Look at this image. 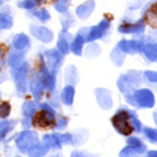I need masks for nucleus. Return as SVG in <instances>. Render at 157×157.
I'll return each instance as SVG.
<instances>
[{
	"label": "nucleus",
	"instance_id": "obj_20",
	"mask_svg": "<svg viewBox=\"0 0 157 157\" xmlns=\"http://www.w3.org/2000/svg\"><path fill=\"white\" fill-rule=\"evenodd\" d=\"M60 102L64 107H72L74 101H75V86L74 85H63V88L60 90Z\"/></svg>",
	"mask_w": 157,
	"mask_h": 157
},
{
	"label": "nucleus",
	"instance_id": "obj_26",
	"mask_svg": "<svg viewBox=\"0 0 157 157\" xmlns=\"http://www.w3.org/2000/svg\"><path fill=\"white\" fill-rule=\"evenodd\" d=\"M14 25V17H13L10 8H0V33L5 30H11Z\"/></svg>",
	"mask_w": 157,
	"mask_h": 157
},
{
	"label": "nucleus",
	"instance_id": "obj_4",
	"mask_svg": "<svg viewBox=\"0 0 157 157\" xmlns=\"http://www.w3.org/2000/svg\"><path fill=\"white\" fill-rule=\"evenodd\" d=\"M58 110L54 109L47 101H41L39 102V110L38 113L33 116V127H39V129H50L54 127L55 120H57Z\"/></svg>",
	"mask_w": 157,
	"mask_h": 157
},
{
	"label": "nucleus",
	"instance_id": "obj_30",
	"mask_svg": "<svg viewBox=\"0 0 157 157\" xmlns=\"http://www.w3.org/2000/svg\"><path fill=\"white\" fill-rule=\"evenodd\" d=\"M126 54L124 52L118 47V46H115L112 50H110V60H112V63L115 64L116 68H120V66H123L124 64V61H126Z\"/></svg>",
	"mask_w": 157,
	"mask_h": 157
},
{
	"label": "nucleus",
	"instance_id": "obj_5",
	"mask_svg": "<svg viewBox=\"0 0 157 157\" xmlns=\"http://www.w3.org/2000/svg\"><path fill=\"white\" fill-rule=\"evenodd\" d=\"M143 85V74L138 69H129L116 78V88L124 96Z\"/></svg>",
	"mask_w": 157,
	"mask_h": 157
},
{
	"label": "nucleus",
	"instance_id": "obj_46",
	"mask_svg": "<svg viewBox=\"0 0 157 157\" xmlns=\"http://www.w3.org/2000/svg\"><path fill=\"white\" fill-rule=\"evenodd\" d=\"M143 157H157V149H151V151H146V154Z\"/></svg>",
	"mask_w": 157,
	"mask_h": 157
},
{
	"label": "nucleus",
	"instance_id": "obj_1",
	"mask_svg": "<svg viewBox=\"0 0 157 157\" xmlns=\"http://www.w3.org/2000/svg\"><path fill=\"white\" fill-rule=\"evenodd\" d=\"M110 121H112L113 129L123 137H129L132 134H141L143 123L140 121L135 109L120 107L115 112Z\"/></svg>",
	"mask_w": 157,
	"mask_h": 157
},
{
	"label": "nucleus",
	"instance_id": "obj_39",
	"mask_svg": "<svg viewBox=\"0 0 157 157\" xmlns=\"http://www.w3.org/2000/svg\"><path fill=\"white\" fill-rule=\"evenodd\" d=\"M60 140H61V145L63 146H74V141H72V134L71 132H60Z\"/></svg>",
	"mask_w": 157,
	"mask_h": 157
},
{
	"label": "nucleus",
	"instance_id": "obj_11",
	"mask_svg": "<svg viewBox=\"0 0 157 157\" xmlns=\"http://www.w3.org/2000/svg\"><path fill=\"white\" fill-rule=\"evenodd\" d=\"M38 72H39V77L43 80V85H44V91L49 94H54L57 93V85H58V74L52 72L46 64L39 63L38 66Z\"/></svg>",
	"mask_w": 157,
	"mask_h": 157
},
{
	"label": "nucleus",
	"instance_id": "obj_29",
	"mask_svg": "<svg viewBox=\"0 0 157 157\" xmlns=\"http://www.w3.org/2000/svg\"><path fill=\"white\" fill-rule=\"evenodd\" d=\"M49 152H50V151L47 149V146L44 145L41 140H39L36 145H33L25 154H27V157H47Z\"/></svg>",
	"mask_w": 157,
	"mask_h": 157
},
{
	"label": "nucleus",
	"instance_id": "obj_44",
	"mask_svg": "<svg viewBox=\"0 0 157 157\" xmlns=\"http://www.w3.org/2000/svg\"><path fill=\"white\" fill-rule=\"evenodd\" d=\"M141 6H143V0H137V2H135V3H129V5H127V10L134 13V11H137V10H140Z\"/></svg>",
	"mask_w": 157,
	"mask_h": 157
},
{
	"label": "nucleus",
	"instance_id": "obj_8",
	"mask_svg": "<svg viewBox=\"0 0 157 157\" xmlns=\"http://www.w3.org/2000/svg\"><path fill=\"white\" fill-rule=\"evenodd\" d=\"M39 141V135L33 129H22L14 135V146L21 154H25L33 145Z\"/></svg>",
	"mask_w": 157,
	"mask_h": 157
},
{
	"label": "nucleus",
	"instance_id": "obj_45",
	"mask_svg": "<svg viewBox=\"0 0 157 157\" xmlns=\"http://www.w3.org/2000/svg\"><path fill=\"white\" fill-rule=\"evenodd\" d=\"M47 157H63V152L61 151H52L47 154Z\"/></svg>",
	"mask_w": 157,
	"mask_h": 157
},
{
	"label": "nucleus",
	"instance_id": "obj_43",
	"mask_svg": "<svg viewBox=\"0 0 157 157\" xmlns=\"http://www.w3.org/2000/svg\"><path fill=\"white\" fill-rule=\"evenodd\" d=\"M21 127L22 129H33V118H29V116H21Z\"/></svg>",
	"mask_w": 157,
	"mask_h": 157
},
{
	"label": "nucleus",
	"instance_id": "obj_10",
	"mask_svg": "<svg viewBox=\"0 0 157 157\" xmlns=\"http://www.w3.org/2000/svg\"><path fill=\"white\" fill-rule=\"evenodd\" d=\"M29 33L32 38H35L36 41H39L41 44H50L54 43L55 39V35L52 32L47 25L44 24H38V22H33L29 25Z\"/></svg>",
	"mask_w": 157,
	"mask_h": 157
},
{
	"label": "nucleus",
	"instance_id": "obj_33",
	"mask_svg": "<svg viewBox=\"0 0 157 157\" xmlns=\"http://www.w3.org/2000/svg\"><path fill=\"white\" fill-rule=\"evenodd\" d=\"M141 135H143V138H146V141L152 143V145H157V127L143 126Z\"/></svg>",
	"mask_w": 157,
	"mask_h": 157
},
{
	"label": "nucleus",
	"instance_id": "obj_2",
	"mask_svg": "<svg viewBox=\"0 0 157 157\" xmlns=\"http://www.w3.org/2000/svg\"><path fill=\"white\" fill-rule=\"evenodd\" d=\"M124 101L129 105H132L135 110L137 109L148 110L155 105V94L152 93L151 88L140 86V88H135L134 91H130V93L124 94Z\"/></svg>",
	"mask_w": 157,
	"mask_h": 157
},
{
	"label": "nucleus",
	"instance_id": "obj_51",
	"mask_svg": "<svg viewBox=\"0 0 157 157\" xmlns=\"http://www.w3.org/2000/svg\"><path fill=\"white\" fill-rule=\"evenodd\" d=\"M155 13H157V3H155Z\"/></svg>",
	"mask_w": 157,
	"mask_h": 157
},
{
	"label": "nucleus",
	"instance_id": "obj_37",
	"mask_svg": "<svg viewBox=\"0 0 157 157\" xmlns=\"http://www.w3.org/2000/svg\"><path fill=\"white\" fill-rule=\"evenodd\" d=\"M72 3V0H54V3H52V8H54L57 13H66L69 11V6Z\"/></svg>",
	"mask_w": 157,
	"mask_h": 157
},
{
	"label": "nucleus",
	"instance_id": "obj_42",
	"mask_svg": "<svg viewBox=\"0 0 157 157\" xmlns=\"http://www.w3.org/2000/svg\"><path fill=\"white\" fill-rule=\"evenodd\" d=\"M69 157H99V155L91 154L90 151H83V149H74V151H71Z\"/></svg>",
	"mask_w": 157,
	"mask_h": 157
},
{
	"label": "nucleus",
	"instance_id": "obj_23",
	"mask_svg": "<svg viewBox=\"0 0 157 157\" xmlns=\"http://www.w3.org/2000/svg\"><path fill=\"white\" fill-rule=\"evenodd\" d=\"M63 80H64V85H77L80 77H78V69L75 64H68L63 71Z\"/></svg>",
	"mask_w": 157,
	"mask_h": 157
},
{
	"label": "nucleus",
	"instance_id": "obj_14",
	"mask_svg": "<svg viewBox=\"0 0 157 157\" xmlns=\"http://www.w3.org/2000/svg\"><path fill=\"white\" fill-rule=\"evenodd\" d=\"M10 49L19 50V52H22V54L27 55L29 50L32 49V38H30V35H27V33L13 35L11 39H10Z\"/></svg>",
	"mask_w": 157,
	"mask_h": 157
},
{
	"label": "nucleus",
	"instance_id": "obj_16",
	"mask_svg": "<svg viewBox=\"0 0 157 157\" xmlns=\"http://www.w3.org/2000/svg\"><path fill=\"white\" fill-rule=\"evenodd\" d=\"M94 98H96L99 109L110 110L113 107V96H112V91L109 88H104V86L94 88Z\"/></svg>",
	"mask_w": 157,
	"mask_h": 157
},
{
	"label": "nucleus",
	"instance_id": "obj_41",
	"mask_svg": "<svg viewBox=\"0 0 157 157\" xmlns=\"http://www.w3.org/2000/svg\"><path fill=\"white\" fill-rule=\"evenodd\" d=\"M6 52L8 49L5 46H0V72H3L6 68Z\"/></svg>",
	"mask_w": 157,
	"mask_h": 157
},
{
	"label": "nucleus",
	"instance_id": "obj_27",
	"mask_svg": "<svg viewBox=\"0 0 157 157\" xmlns=\"http://www.w3.org/2000/svg\"><path fill=\"white\" fill-rule=\"evenodd\" d=\"M86 41L82 38V36H78L77 33L74 35V38L71 39V46H69V54L75 55V57H82L83 54V47H85Z\"/></svg>",
	"mask_w": 157,
	"mask_h": 157
},
{
	"label": "nucleus",
	"instance_id": "obj_35",
	"mask_svg": "<svg viewBox=\"0 0 157 157\" xmlns=\"http://www.w3.org/2000/svg\"><path fill=\"white\" fill-rule=\"evenodd\" d=\"M72 134V141H74V146H80L86 141L88 138V130L86 129H77L75 132H71Z\"/></svg>",
	"mask_w": 157,
	"mask_h": 157
},
{
	"label": "nucleus",
	"instance_id": "obj_17",
	"mask_svg": "<svg viewBox=\"0 0 157 157\" xmlns=\"http://www.w3.org/2000/svg\"><path fill=\"white\" fill-rule=\"evenodd\" d=\"M94 8H96V0H83L82 3H78L75 6L74 16L78 21H86L94 13Z\"/></svg>",
	"mask_w": 157,
	"mask_h": 157
},
{
	"label": "nucleus",
	"instance_id": "obj_19",
	"mask_svg": "<svg viewBox=\"0 0 157 157\" xmlns=\"http://www.w3.org/2000/svg\"><path fill=\"white\" fill-rule=\"evenodd\" d=\"M41 141L47 146V149L52 152V151H61L63 149V145H61V140H60V132H47L41 137Z\"/></svg>",
	"mask_w": 157,
	"mask_h": 157
},
{
	"label": "nucleus",
	"instance_id": "obj_36",
	"mask_svg": "<svg viewBox=\"0 0 157 157\" xmlns=\"http://www.w3.org/2000/svg\"><path fill=\"white\" fill-rule=\"evenodd\" d=\"M39 3H41V0H19V2L16 3V6L19 10H24L25 13H29V11L38 8Z\"/></svg>",
	"mask_w": 157,
	"mask_h": 157
},
{
	"label": "nucleus",
	"instance_id": "obj_28",
	"mask_svg": "<svg viewBox=\"0 0 157 157\" xmlns=\"http://www.w3.org/2000/svg\"><path fill=\"white\" fill-rule=\"evenodd\" d=\"M101 46L98 44V41H93V43H86L85 47H83V54L82 57L88 58V60H93V58H98L101 55Z\"/></svg>",
	"mask_w": 157,
	"mask_h": 157
},
{
	"label": "nucleus",
	"instance_id": "obj_7",
	"mask_svg": "<svg viewBox=\"0 0 157 157\" xmlns=\"http://www.w3.org/2000/svg\"><path fill=\"white\" fill-rule=\"evenodd\" d=\"M38 60H39V63L46 64V66L55 74L60 72V69L63 68V63H64V57L57 49H43L38 54Z\"/></svg>",
	"mask_w": 157,
	"mask_h": 157
},
{
	"label": "nucleus",
	"instance_id": "obj_31",
	"mask_svg": "<svg viewBox=\"0 0 157 157\" xmlns=\"http://www.w3.org/2000/svg\"><path fill=\"white\" fill-rule=\"evenodd\" d=\"M74 24H75L74 13L71 14L69 11H66V13H61L60 14V25H61L63 30H69L71 27H74Z\"/></svg>",
	"mask_w": 157,
	"mask_h": 157
},
{
	"label": "nucleus",
	"instance_id": "obj_12",
	"mask_svg": "<svg viewBox=\"0 0 157 157\" xmlns=\"http://www.w3.org/2000/svg\"><path fill=\"white\" fill-rule=\"evenodd\" d=\"M115 46H118L126 55H140V50L143 46V35L137 38H123Z\"/></svg>",
	"mask_w": 157,
	"mask_h": 157
},
{
	"label": "nucleus",
	"instance_id": "obj_32",
	"mask_svg": "<svg viewBox=\"0 0 157 157\" xmlns=\"http://www.w3.org/2000/svg\"><path fill=\"white\" fill-rule=\"evenodd\" d=\"M141 74H143V82L149 88H157V71L146 69V71H141Z\"/></svg>",
	"mask_w": 157,
	"mask_h": 157
},
{
	"label": "nucleus",
	"instance_id": "obj_3",
	"mask_svg": "<svg viewBox=\"0 0 157 157\" xmlns=\"http://www.w3.org/2000/svg\"><path fill=\"white\" fill-rule=\"evenodd\" d=\"M30 63L25 60L21 66L14 68V69H10V75L14 82V91H16V96L17 98H25L27 96V91H29V78H30Z\"/></svg>",
	"mask_w": 157,
	"mask_h": 157
},
{
	"label": "nucleus",
	"instance_id": "obj_40",
	"mask_svg": "<svg viewBox=\"0 0 157 157\" xmlns=\"http://www.w3.org/2000/svg\"><path fill=\"white\" fill-rule=\"evenodd\" d=\"M126 145H132V146H143V145H145V141H143L140 137H137V135H129V137H126Z\"/></svg>",
	"mask_w": 157,
	"mask_h": 157
},
{
	"label": "nucleus",
	"instance_id": "obj_6",
	"mask_svg": "<svg viewBox=\"0 0 157 157\" xmlns=\"http://www.w3.org/2000/svg\"><path fill=\"white\" fill-rule=\"evenodd\" d=\"M146 32V21L143 17H132L130 14H126L123 21L118 25V33L121 35H130V36H141Z\"/></svg>",
	"mask_w": 157,
	"mask_h": 157
},
{
	"label": "nucleus",
	"instance_id": "obj_38",
	"mask_svg": "<svg viewBox=\"0 0 157 157\" xmlns=\"http://www.w3.org/2000/svg\"><path fill=\"white\" fill-rule=\"evenodd\" d=\"M11 115V104L8 101H0V120H5V118H10Z\"/></svg>",
	"mask_w": 157,
	"mask_h": 157
},
{
	"label": "nucleus",
	"instance_id": "obj_18",
	"mask_svg": "<svg viewBox=\"0 0 157 157\" xmlns=\"http://www.w3.org/2000/svg\"><path fill=\"white\" fill-rule=\"evenodd\" d=\"M74 38V35H71L69 30H60L58 32V36H57V44H55V49L60 52L63 57H66L69 54V46H71V39Z\"/></svg>",
	"mask_w": 157,
	"mask_h": 157
},
{
	"label": "nucleus",
	"instance_id": "obj_21",
	"mask_svg": "<svg viewBox=\"0 0 157 157\" xmlns=\"http://www.w3.org/2000/svg\"><path fill=\"white\" fill-rule=\"evenodd\" d=\"M24 61H25V54H22L19 50H14V49H8V52H6V68L8 69H14V68L21 66Z\"/></svg>",
	"mask_w": 157,
	"mask_h": 157
},
{
	"label": "nucleus",
	"instance_id": "obj_47",
	"mask_svg": "<svg viewBox=\"0 0 157 157\" xmlns=\"http://www.w3.org/2000/svg\"><path fill=\"white\" fill-rule=\"evenodd\" d=\"M152 121H154V124L157 126V112H152Z\"/></svg>",
	"mask_w": 157,
	"mask_h": 157
},
{
	"label": "nucleus",
	"instance_id": "obj_13",
	"mask_svg": "<svg viewBox=\"0 0 157 157\" xmlns=\"http://www.w3.org/2000/svg\"><path fill=\"white\" fill-rule=\"evenodd\" d=\"M29 93L32 94L33 99L36 101H41L43 96H44V85H43V80L41 77H39V72L38 69L32 71L30 72V78H29Z\"/></svg>",
	"mask_w": 157,
	"mask_h": 157
},
{
	"label": "nucleus",
	"instance_id": "obj_34",
	"mask_svg": "<svg viewBox=\"0 0 157 157\" xmlns=\"http://www.w3.org/2000/svg\"><path fill=\"white\" fill-rule=\"evenodd\" d=\"M69 126V118L64 116L61 113L57 115V120H55V124H54V130L55 132H64Z\"/></svg>",
	"mask_w": 157,
	"mask_h": 157
},
{
	"label": "nucleus",
	"instance_id": "obj_48",
	"mask_svg": "<svg viewBox=\"0 0 157 157\" xmlns=\"http://www.w3.org/2000/svg\"><path fill=\"white\" fill-rule=\"evenodd\" d=\"M13 157H22V155L21 154H16V155H13Z\"/></svg>",
	"mask_w": 157,
	"mask_h": 157
},
{
	"label": "nucleus",
	"instance_id": "obj_9",
	"mask_svg": "<svg viewBox=\"0 0 157 157\" xmlns=\"http://www.w3.org/2000/svg\"><path fill=\"white\" fill-rule=\"evenodd\" d=\"M112 30V19L110 17H102L96 25H88V33H86V43L99 41L110 35Z\"/></svg>",
	"mask_w": 157,
	"mask_h": 157
},
{
	"label": "nucleus",
	"instance_id": "obj_24",
	"mask_svg": "<svg viewBox=\"0 0 157 157\" xmlns=\"http://www.w3.org/2000/svg\"><path fill=\"white\" fill-rule=\"evenodd\" d=\"M148 148L146 145H143V146H132V145H126L120 154H118V157H143L146 154Z\"/></svg>",
	"mask_w": 157,
	"mask_h": 157
},
{
	"label": "nucleus",
	"instance_id": "obj_50",
	"mask_svg": "<svg viewBox=\"0 0 157 157\" xmlns=\"http://www.w3.org/2000/svg\"><path fill=\"white\" fill-rule=\"evenodd\" d=\"M0 101H2V93H0Z\"/></svg>",
	"mask_w": 157,
	"mask_h": 157
},
{
	"label": "nucleus",
	"instance_id": "obj_49",
	"mask_svg": "<svg viewBox=\"0 0 157 157\" xmlns=\"http://www.w3.org/2000/svg\"><path fill=\"white\" fill-rule=\"evenodd\" d=\"M0 2H2V3H5V2H8V0H0Z\"/></svg>",
	"mask_w": 157,
	"mask_h": 157
},
{
	"label": "nucleus",
	"instance_id": "obj_15",
	"mask_svg": "<svg viewBox=\"0 0 157 157\" xmlns=\"http://www.w3.org/2000/svg\"><path fill=\"white\" fill-rule=\"evenodd\" d=\"M17 120H13V118H5V120H0V145H6L8 141L14 140V127L17 126Z\"/></svg>",
	"mask_w": 157,
	"mask_h": 157
},
{
	"label": "nucleus",
	"instance_id": "obj_25",
	"mask_svg": "<svg viewBox=\"0 0 157 157\" xmlns=\"http://www.w3.org/2000/svg\"><path fill=\"white\" fill-rule=\"evenodd\" d=\"M39 102L41 101H36V99H25L21 105V113L22 116H29V118H33L38 110H39Z\"/></svg>",
	"mask_w": 157,
	"mask_h": 157
},
{
	"label": "nucleus",
	"instance_id": "obj_22",
	"mask_svg": "<svg viewBox=\"0 0 157 157\" xmlns=\"http://www.w3.org/2000/svg\"><path fill=\"white\" fill-rule=\"evenodd\" d=\"M27 16L32 17V19H35L38 24H47V22L52 19V14L49 13V10L44 8V6H38V8L29 11Z\"/></svg>",
	"mask_w": 157,
	"mask_h": 157
}]
</instances>
